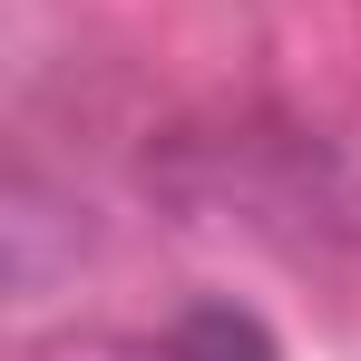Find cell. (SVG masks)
Returning a JSON list of instances; mask_svg holds the SVG:
<instances>
[{
    "mask_svg": "<svg viewBox=\"0 0 361 361\" xmlns=\"http://www.w3.org/2000/svg\"><path fill=\"white\" fill-rule=\"evenodd\" d=\"M166 361H274V342H264V322L235 312V302H195L176 332H166Z\"/></svg>",
    "mask_w": 361,
    "mask_h": 361,
    "instance_id": "cell-1",
    "label": "cell"
}]
</instances>
